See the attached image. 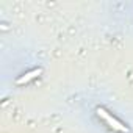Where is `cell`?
Wrapping results in <instances>:
<instances>
[{"label":"cell","mask_w":133,"mask_h":133,"mask_svg":"<svg viewBox=\"0 0 133 133\" xmlns=\"http://www.w3.org/2000/svg\"><path fill=\"white\" fill-rule=\"evenodd\" d=\"M97 114H99L100 117H103V119L107 121V124H108L113 130H117V131H122V133H127V131H128V128H127L125 125H122L116 117H113L105 108H97Z\"/></svg>","instance_id":"1"},{"label":"cell","mask_w":133,"mask_h":133,"mask_svg":"<svg viewBox=\"0 0 133 133\" xmlns=\"http://www.w3.org/2000/svg\"><path fill=\"white\" fill-rule=\"evenodd\" d=\"M41 72H42V69H33V71H30V72H27L25 75H22L21 78H17V85H24V83H28L30 80H33V78H36L38 75H41Z\"/></svg>","instance_id":"2"}]
</instances>
